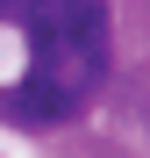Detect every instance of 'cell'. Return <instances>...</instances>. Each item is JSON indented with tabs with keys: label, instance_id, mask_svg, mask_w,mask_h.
<instances>
[{
	"label": "cell",
	"instance_id": "1",
	"mask_svg": "<svg viewBox=\"0 0 150 158\" xmlns=\"http://www.w3.org/2000/svg\"><path fill=\"white\" fill-rule=\"evenodd\" d=\"M107 72V0H0V115L64 122Z\"/></svg>",
	"mask_w": 150,
	"mask_h": 158
}]
</instances>
